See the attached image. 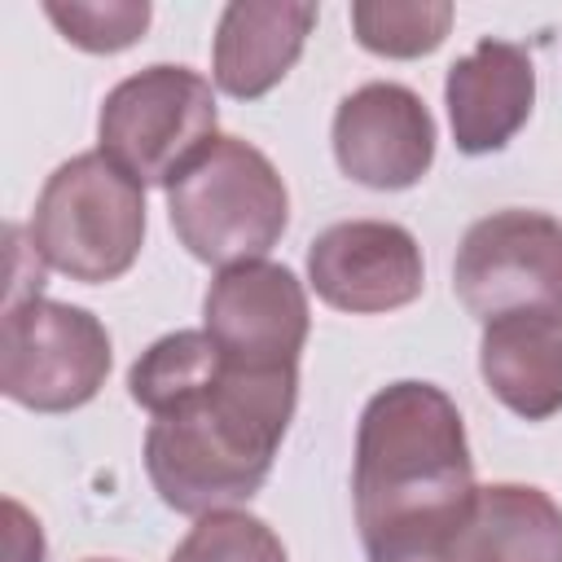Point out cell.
<instances>
[{"label":"cell","instance_id":"18","mask_svg":"<svg viewBox=\"0 0 562 562\" xmlns=\"http://www.w3.org/2000/svg\"><path fill=\"white\" fill-rule=\"evenodd\" d=\"M4 518H9V527H4V558L9 562H44V531H40V522L9 496L4 501Z\"/></svg>","mask_w":562,"mask_h":562},{"label":"cell","instance_id":"7","mask_svg":"<svg viewBox=\"0 0 562 562\" xmlns=\"http://www.w3.org/2000/svg\"><path fill=\"white\" fill-rule=\"evenodd\" d=\"M452 290L474 321L562 316V220L505 206L474 220L452 259Z\"/></svg>","mask_w":562,"mask_h":562},{"label":"cell","instance_id":"8","mask_svg":"<svg viewBox=\"0 0 562 562\" xmlns=\"http://www.w3.org/2000/svg\"><path fill=\"white\" fill-rule=\"evenodd\" d=\"M202 329L246 369H299L312 307L303 281L272 259L220 268L202 294Z\"/></svg>","mask_w":562,"mask_h":562},{"label":"cell","instance_id":"16","mask_svg":"<svg viewBox=\"0 0 562 562\" xmlns=\"http://www.w3.org/2000/svg\"><path fill=\"white\" fill-rule=\"evenodd\" d=\"M44 18L61 31L66 44L110 57L145 40L154 4L149 0H44Z\"/></svg>","mask_w":562,"mask_h":562},{"label":"cell","instance_id":"17","mask_svg":"<svg viewBox=\"0 0 562 562\" xmlns=\"http://www.w3.org/2000/svg\"><path fill=\"white\" fill-rule=\"evenodd\" d=\"M167 562H290V558L281 536L263 518L246 509H220L198 518Z\"/></svg>","mask_w":562,"mask_h":562},{"label":"cell","instance_id":"19","mask_svg":"<svg viewBox=\"0 0 562 562\" xmlns=\"http://www.w3.org/2000/svg\"><path fill=\"white\" fill-rule=\"evenodd\" d=\"M83 562H114V558H83Z\"/></svg>","mask_w":562,"mask_h":562},{"label":"cell","instance_id":"14","mask_svg":"<svg viewBox=\"0 0 562 562\" xmlns=\"http://www.w3.org/2000/svg\"><path fill=\"white\" fill-rule=\"evenodd\" d=\"M479 373L522 422L562 413V316H501L483 325Z\"/></svg>","mask_w":562,"mask_h":562},{"label":"cell","instance_id":"12","mask_svg":"<svg viewBox=\"0 0 562 562\" xmlns=\"http://www.w3.org/2000/svg\"><path fill=\"white\" fill-rule=\"evenodd\" d=\"M448 127L461 154L483 158L505 149L531 119L536 105V66L531 53L514 40L483 35L465 57L443 75Z\"/></svg>","mask_w":562,"mask_h":562},{"label":"cell","instance_id":"11","mask_svg":"<svg viewBox=\"0 0 562 562\" xmlns=\"http://www.w3.org/2000/svg\"><path fill=\"white\" fill-rule=\"evenodd\" d=\"M369 562H562V505L536 483H483L448 531Z\"/></svg>","mask_w":562,"mask_h":562},{"label":"cell","instance_id":"9","mask_svg":"<svg viewBox=\"0 0 562 562\" xmlns=\"http://www.w3.org/2000/svg\"><path fill=\"white\" fill-rule=\"evenodd\" d=\"M329 140L347 180L378 193H400L430 171L439 127L430 105L408 83L373 79L338 101Z\"/></svg>","mask_w":562,"mask_h":562},{"label":"cell","instance_id":"10","mask_svg":"<svg viewBox=\"0 0 562 562\" xmlns=\"http://www.w3.org/2000/svg\"><path fill=\"white\" fill-rule=\"evenodd\" d=\"M307 285L334 312L382 316L422 299L426 259L417 237L395 220H342L312 237Z\"/></svg>","mask_w":562,"mask_h":562},{"label":"cell","instance_id":"2","mask_svg":"<svg viewBox=\"0 0 562 562\" xmlns=\"http://www.w3.org/2000/svg\"><path fill=\"white\" fill-rule=\"evenodd\" d=\"M474 487L465 422L443 386L404 378L369 395L351 457V501L364 553L422 544L448 531Z\"/></svg>","mask_w":562,"mask_h":562},{"label":"cell","instance_id":"3","mask_svg":"<svg viewBox=\"0 0 562 562\" xmlns=\"http://www.w3.org/2000/svg\"><path fill=\"white\" fill-rule=\"evenodd\" d=\"M167 220L198 263L233 268L263 259L285 237L290 189L259 145L215 136L167 184Z\"/></svg>","mask_w":562,"mask_h":562},{"label":"cell","instance_id":"15","mask_svg":"<svg viewBox=\"0 0 562 562\" xmlns=\"http://www.w3.org/2000/svg\"><path fill=\"white\" fill-rule=\"evenodd\" d=\"M351 31L360 48L391 61H413L435 53L452 31L448 0H356Z\"/></svg>","mask_w":562,"mask_h":562},{"label":"cell","instance_id":"5","mask_svg":"<svg viewBox=\"0 0 562 562\" xmlns=\"http://www.w3.org/2000/svg\"><path fill=\"white\" fill-rule=\"evenodd\" d=\"M215 127L220 110L211 79L176 61H154L105 92L97 145L136 184L167 189L215 140Z\"/></svg>","mask_w":562,"mask_h":562},{"label":"cell","instance_id":"4","mask_svg":"<svg viewBox=\"0 0 562 562\" xmlns=\"http://www.w3.org/2000/svg\"><path fill=\"white\" fill-rule=\"evenodd\" d=\"M26 228L31 250L70 281H119L145 246V184L101 149L75 154L44 180Z\"/></svg>","mask_w":562,"mask_h":562},{"label":"cell","instance_id":"6","mask_svg":"<svg viewBox=\"0 0 562 562\" xmlns=\"http://www.w3.org/2000/svg\"><path fill=\"white\" fill-rule=\"evenodd\" d=\"M114 364L110 329L79 303L26 294L0 321V391L31 413H70L97 400Z\"/></svg>","mask_w":562,"mask_h":562},{"label":"cell","instance_id":"13","mask_svg":"<svg viewBox=\"0 0 562 562\" xmlns=\"http://www.w3.org/2000/svg\"><path fill=\"white\" fill-rule=\"evenodd\" d=\"M316 4L285 0H233L220 9L211 40V79L233 101L268 97L303 57L316 26Z\"/></svg>","mask_w":562,"mask_h":562},{"label":"cell","instance_id":"1","mask_svg":"<svg viewBox=\"0 0 562 562\" xmlns=\"http://www.w3.org/2000/svg\"><path fill=\"white\" fill-rule=\"evenodd\" d=\"M299 369L224 364L154 413L145 430V474L176 514L206 518L250 501L272 474L294 422Z\"/></svg>","mask_w":562,"mask_h":562}]
</instances>
